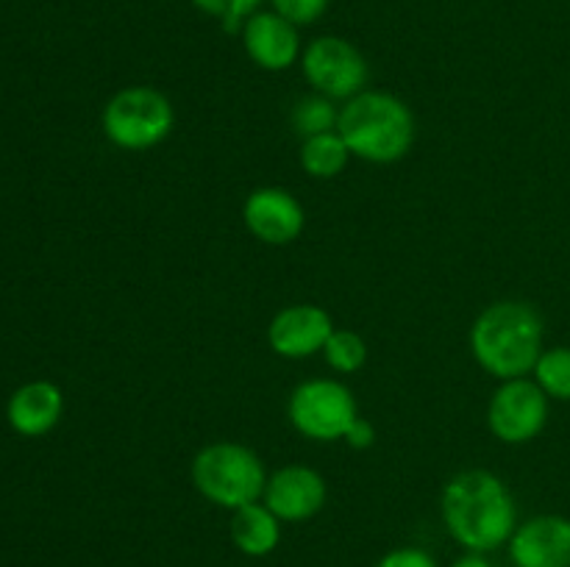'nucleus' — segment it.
<instances>
[{"mask_svg":"<svg viewBox=\"0 0 570 567\" xmlns=\"http://www.w3.org/2000/svg\"><path fill=\"white\" fill-rule=\"evenodd\" d=\"M445 531L471 554H490L510 543L518 509L504 478L490 470H462L440 495Z\"/></svg>","mask_w":570,"mask_h":567,"instance_id":"1","label":"nucleus"},{"mask_svg":"<svg viewBox=\"0 0 570 567\" xmlns=\"http://www.w3.org/2000/svg\"><path fill=\"white\" fill-rule=\"evenodd\" d=\"M471 350L484 372L499 381L532 376L546 350V326L527 300H499L479 311L471 326Z\"/></svg>","mask_w":570,"mask_h":567,"instance_id":"2","label":"nucleus"},{"mask_svg":"<svg viewBox=\"0 0 570 567\" xmlns=\"http://www.w3.org/2000/svg\"><path fill=\"white\" fill-rule=\"evenodd\" d=\"M337 133L354 159L367 165H395L415 145V115L399 94L365 89L340 109Z\"/></svg>","mask_w":570,"mask_h":567,"instance_id":"3","label":"nucleus"},{"mask_svg":"<svg viewBox=\"0 0 570 567\" xmlns=\"http://www.w3.org/2000/svg\"><path fill=\"white\" fill-rule=\"evenodd\" d=\"M193 487L220 509H239L262 500L267 487L265 461L256 450L239 442H212L195 454Z\"/></svg>","mask_w":570,"mask_h":567,"instance_id":"4","label":"nucleus"},{"mask_svg":"<svg viewBox=\"0 0 570 567\" xmlns=\"http://www.w3.org/2000/svg\"><path fill=\"white\" fill-rule=\"evenodd\" d=\"M106 139L128 153H142L165 142L176 128L170 98L154 87H126L111 94L100 117Z\"/></svg>","mask_w":570,"mask_h":567,"instance_id":"5","label":"nucleus"},{"mask_svg":"<svg viewBox=\"0 0 570 567\" xmlns=\"http://www.w3.org/2000/svg\"><path fill=\"white\" fill-rule=\"evenodd\" d=\"M356 417L360 406L354 392L337 378H309L289 392V426L315 442H340Z\"/></svg>","mask_w":570,"mask_h":567,"instance_id":"6","label":"nucleus"},{"mask_svg":"<svg viewBox=\"0 0 570 567\" xmlns=\"http://www.w3.org/2000/svg\"><path fill=\"white\" fill-rule=\"evenodd\" d=\"M551 398L538 387L534 378H512L501 381L490 395L488 428L499 442L527 445L549 426Z\"/></svg>","mask_w":570,"mask_h":567,"instance_id":"7","label":"nucleus"},{"mask_svg":"<svg viewBox=\"0 0 570 567\" xmlns=\"http://www.w3.org/2000/svg\"><path fill=\"white\" fill-rule=\"evenodd\" d=\"M298 64L309 87L332 100H351L354 94L365 92L371 76L365 56L343 37L312 39Z\"/></svg>","mask_w":570,"mask_h":567,"instance_id":"8","label":"nucleus"},{"mask_svg":"<svg viewBox=\"0 0 570 567\" xmlns=\"http://www.w3.org/2000/svg\"><path fill=\"white\" fill-rule=\"evenodd\" d=\"M243 222L259 242L284 248L306 228L304 203L284 187H256L243 203Z\"/></svg>","mask_w":570,"mask_h":567,"instance_id":"9","label":"nucleus"},{"mask_svg":"<svg viewBox=\"0 0 570 567\" xmlns=\"http://www.w3.org/2000/svg\"><path fill=\"white\" fill-rule=\"evenodd\" d=\"M262 500L282 523H304L323 511L328 500V484L315 467L287 465L267 476Z\"/></svg>","mask_w":570,"mask_h":567,"instance_id":"10","label":"nucleus"},{"mask_svg":"<svg viewBox=\"0 0 570 567\" xmlns=\"http://www.w3.org/2000/svg\"><path fill=\"white\" fill-rule=\"evenodd\" d=\"M332 334L334 320L323 306L293 304L271 320L267 345L282 359H312L323 354Z\"/></svg>","mask_w":570,"mask_h":567,"instance_id":"11","label":"nucleus"},{"mask_svg":"<svg viewBox=\"0 0 570 567\" xmlns=\"http://www.w3.org/2000/svg\"><path fill=\"white\" fill-rule=\"evenodd\" d=\"M248 59L265 72H284L298 64L304 44H301L298 26L273 9H259L248 17L239 31Z\"/></svg>","mask_w":570,"mask_h":567,"instance_id":"12","label":"nucleus"},{"mask_svg":"<svg viewBox=\"0 0 570 567\" xmlns=\"http://www.w3.org/2000/svg\"><path fill=\"white\" fill-rule=\"evenodd\" d=\"M507 548L512 567H570V517H529L518 523Z\"/></svg>","mask_w":570,"mask_h":567,"instance_id":"13","label":"nucleus"},{"mask_svg":"<svg viewBox=\"0 0 570 567\" xmlns=\"http://www.w3.org/2000/svg\"><path fill=\"white\" fill-rule=\"evenodd\" d=\"M65 415V392L53 381H28L9 398L6 417L20 437H45Z\"/></svg>","mask_w":570,"mask_h":567,"instance_id":"14","label":"nucleus"},{"mask_svg":"<svg viewBox=\"0 0 570 567\" xmlns=\"http://www.w3.org/2000/svg\"><path fill=\"white\" fill-rule=\"evenodd\" d=\"M232 543L250 559L271 556L282 543V520L265 506V500L239 506L232 511Z\"/></svg>","mask_w":570,"mask_h":567,"instance_id":"15","label":"nucleus"},{"mask_svg":"<svg viewBox=\"0 0 570 567\" xmlns=\"http://www.w3.org/2000/svg\"><path fill=\"white\" fill-rule=\"evenodd\" d=\"M351 159L354 156H351L348 145H345V139L337 131L317 133V137L304 139L298 150L301 170L309 178H317V181L337 178L348 167Z\"/></svg>","mask_w":570,"mask_h":567,"instance_id":"16","label":"nucleus"},{"mask_svg":"<svg viewBox=\"0 0 570 567\" xmlns=\"http://www.w3.org/2000/svg\"><path fill=\"white\" fill-rule=\"evenodd\" d=\"M337 120L340 109L334 106V100L317 92L304 94V98L295 100L293 111H289V122H293L295 133H301V139L337 131Z\"/></svg>","mask_w":570,"mask_h":567,"instance_id":"17","label":"nucleus"},{"mask_svg":"<svg viewBox=\"0 0 570 567\" xmlns=\"http://www.w3.org/2000/svg\"><path fill=\"white\" fill-rule=\"evenodd\" d=\"M532 378L551 400L570 404V348L568 345L546 348L543 354H540L538 365H534Z\"/></svg>","mask_w":570,"mask_h":567,"instance_id":"18","label":"nucleus"},{"mask_svg":"<svg viewBox=\"0 0 570 567\" xmlns=\"http://www.w3.org/2000/svg\"><path fill=\"white\" fill-rule=\"evenodd\" d=\"M323 359H326V365L332 367V370L345 372V376H348V372H360L367 361V345L356 331L334 328L326 348H323Z\"/></svg>","mask_w":570,"mask_h":567,"instance_id":"19","label":"nucleus"},{"mask_svg":"<svg viewBox=\"0 0 570 567\" xmlns=\"http://www.w3.org/2000/svg\"><path fill=\"white\" fill-rule=\"evenodd\" d=\"M206 17L220 22L228 33L243 31L245 20L265 6V0H189Z\"/></svg>","mask_w":570,"mask_h":567,"instance_id":"20","label":"nucleus"},{"mask_svg":"<svg viewBox=\"0 0 570 567\" xmlns=\"http://www.w3.org/2000/svg\"><path fill=\"white\" fill-rule=\"evenodd\" d=\"M273 11L287 17L293 26H312L328 11L332 0H271Z\"/></svg>","mask_w":570,"mask_h":567,"instance_id":"21","label":"nucleus"},{"mask_svg":"<svg viewBox=\"0 0 570 567\" xmlns=\"http://www.w3.org/2000/svg\"><path fill=\"white\" fill-rule=\"evenodd\" d=\"M376 567H440L429 550L415 548V545H404V548H393L376 561Z\"/></svg>","mask_w":570,"mask_h":567,"instance_id":"22","label":"nucleus"},{"mask_svg":"<svg viewBox=\"0 0 570 567\" xmlns=\"http://www.w3.org/2000/svg\"><path fill=\"white\" fill-rule=\"evenodd\" d=\"M343 442L348 445L351 450H367L376 445V428H373L371 420H365V417H356L354 422H351V428L345 431Z\"/></svg>","mask_w":570,"mask_h":567,"instance_id":"23","label":"nucleus"},{"mask_svg":"<svg viewBox=\"0 0 570 567\" xmlns=\"http://www.w3.org/2000/svg\"><path fill=\"white\" fill-rule=\"evenodd\" d=\"M449 567H493L488 561V554H471V550H465V554L460 556V559L451 561Z\"/></svg>","mask_w":570,"mask_h":567,"instance_id":"24","label":"nucleus"}]
</instances>
